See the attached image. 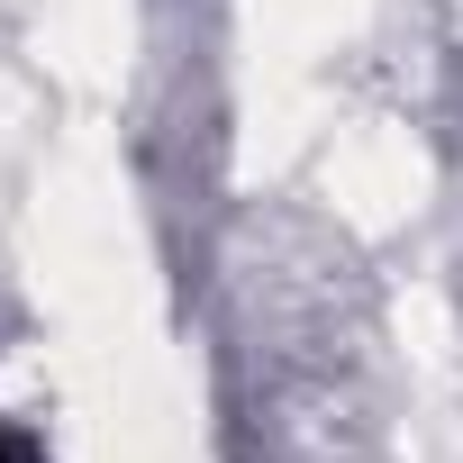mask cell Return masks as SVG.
<instances>
[{
    "mask_svg": "<svg viewBox=\"0 0 463 463\" xmlns=\"http://www.w3.org/2000/svg\"><path fill=\"white\" fill-rule=\"evenodd\" d=\"M0 463H37V445H28L19 427H0Z\"/></svg>",
    "mask_w": 463,
    "mask_h": 463,
    "instance_id": "cell-1",
    "label": "cell"
}]
</instances>
